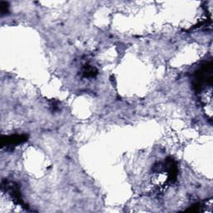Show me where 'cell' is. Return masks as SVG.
<instances>
[{
    "mask_svg": "<svg viewBox=\"0 0 213 213\" xmlns=\"http://www.w3.org/2000/svg\"><path fill=\"white\" fill-rule=\"evenodd\" d=\"M8 11V4L7 2L2 1L0 2V12H1V15L4 16L7 13Z\"/></svg>",
    "mask_w": 213,
    "mask_h": 213,
    "instance_id": "3",
    "label": "cell"
},
{
    "mask_svg": "<svg viewBox=\"0 0 213 213\" xmlns=\"http://www.w3.org/2000/svg\"><path fill=\"white\" fill-rule=\"evenodd\" d=\"M26 136L24 135H13V136H3L1 138V146H15L19 143L25 142L27 140Z\"/></svg>",
    "mask_w": 213,
    "mask_h": 213,
    "instance_id": "1",
    "label": "cell"
},
{
    "mask_svg": "<svg viewBox=\"0 0 213 213\" xmlns=\"http://www.w3.org/2000/svg\"><path fill=\"white\" fill-rule=\"evenodd\" d=\"M83 73L86 77H93L94 75L97 73V71L94 67H91V66H86L84 67Z\"/></svg>",
    "mask_w": 213,
    "mask_h": 213,
    "instance_id": "2",
    "label": "cell"
}]
</instances>
